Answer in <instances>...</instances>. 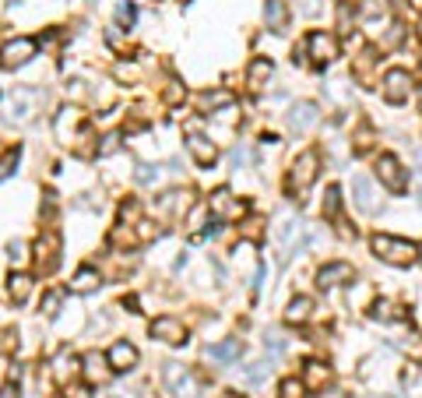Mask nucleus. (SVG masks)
<instances>
[{"mask_svg": "<svg viewBox=\"0 0 422 398\" xmlns=\"http://www.w3.org/2000/svg\"><path fill=\"white\" fill-rule=\"evenodd\" d=\"M99 282H103V279H99L96 268H81V272L74 275L71 289H74V293H92V289H99Z\"/></svg>", "mask_w": 422, "mask_h": 398, "instance_id": "27", "label": "nucleus"}, {"mask_svg": "<svg viewBox=\"0 0 422 398\" xmlns=\"http://www.w3.org/2000/svg\"><path fill=\"white\" fill-rule=\"evenodd\" d=\"M331 398H345V395H331Z\"/></svg>", "mask_w": 422, "mask_h": 398, "instance_id": "43", "label": "nucleus"}, {"mask_svg": "<svg viewBox=\"0 0 422 398\" xmlns=\"http://www.w3.org/2000/svg\"><path fill=\"white\" fill-rule=\"evenodd\" d=\"M229 102H232V92H205L201 96L205 109H218V106H229Z\"/></svg>", "mask_w": 422, "mask_h": 398, "instance_id": "30", "label": "nucleus"}, {"mask_svg": "<svg viewBox=\"0 0 422 398\" xmlns=\"http://www.w3.org/2000/svg\"><path fill=\"white\" fill-rule=\"evenodd\" d=\"M373 250L380 261L387 265H398V268H409L419 261V247L412 240H401V236H387V233H377L373 236Z\"/></svg>", "mask_w": 422, "mask_h": 398, "instance_id": "1", "label": "nucleus"}, {"mask_svg": "<svg viewBox=\"0 0 422 398\" xmlns=\"http://www.w3.org/2000/svg\"><path fill=\"white\" fill-rule=\"evenodd\" d=\"M419 254H422V247H419ZM419 261H422V258H419Z\"/></svg>", "mask_w": 422, "mask_h": 398, "instance_id": "44", "label": "nucleus"}, {"mask_svg": "<svg viewBox=\"0 0 422 398\" xmlns=\"http://www.w3.org/2000/svg\"><path fill=\"white\" fill-rule=\"evenodd\" d=\"M35 50H39V46H35V39L18 35V39H11V43H4V46H0V64H4V67H11V71H14V67H25V64L35 57Z\"/></svg>", "mask_w": 422, "mask_h": 398, "instance_id": "7", "label": "nucleus"}, {"mask_svg": "<svg viewBox=\"0 0 422 398\" xmlns=\"http://www.w3.org/2000/svg\"><path fill=\"white\" fill-rule=\"evenodd\" d=\"M7 293H11V299H14V303H25V299H28V293H32V279H28L25 272H14V275L7 279Z\"/></svg>", "mask_w": 422, "mask_h": 398, "instance_id": "25", "label": "nucleus"}, {"mask_svg": "<svg viewBox=\"0 0 422 398\" xmlns=\"http://www.w3.org/2000/svg\"><path fill=\"white\" fill-rule=\"evenodd\" d=\"M60 299H64V293H60V289L46 293V297H42V314H46V317H57V310H60Z\"/></svg>", "mask_w": 422, "mask_h": 398, "instance_id": "32", "label": "nucleus"}, {"mask_svg": "<svg viewBox=\"0 0 422 398\" xmlns=\"http://www.w3.org/2000/svg\"><path fill=\"white\" fill-rule=\"evenodd\" d=\"M229 398H232V395H229Z\"/></svg>", "mask_w": 422, "mask_h": 398, "instance_id": "46", "label": "nucleus"}, {"mask_svg": "<svg viewBox=\"0 0 422 398\" xmlns=\"http://www.w3.org/2000/svg\"><path fill=\"white\" fill-rule=\"evenodd\" d=\"M187 148H190V155H194V162H198V166H211V162L218 159V148H215V141H211V138H205V134L198 131V123H190Z\"/></svg>", "mask_w": 422, "mask_h": 398, "instance_id": "12", "label": "nucleus"}, {"mask_svg": "<svg viewBox=\"0 0 422 398\" xmlns=\"http://www.w3.org/2000/svg\"><path fill=\"white\" fill-rule=\"evenodd\" d=\"M57 134H60V141H64V145H78V141H92V127L85 123L81 109H74V106L60 109V116H57Z\"/></svg>", "mask_w": 422, "mask_h": 398, "instance_id": "4", "label": "nucleus"}, {"mask_svg": "<svg viewBox=\"0 0 422 398\" xmlns=\"http://www.w3.org/2000/svg\"><path fill=\"white\" fill-rule=\"evenodd\" d=\"M35 272H42V275H50L57 265H60V236H57V229H50V233H42L39 240H35Z\"/></svg>", "mask_w": 422, "mask_h": 398, "instance_id": "6", "label": "nucleus"}, {"mask_svg": "<svg viewBox=\"0 0 422 398\" xmlns=\"http://www.w3.org/2000/svg\"><path fill=\"white\" fill-rule=\"evenodd\" d=\"M377 177H380V184H384L387 191H394V194H405V191H409V173L401 170V162H398L394 155H380V159H377Z\"/></svg>", "mask_w": 422, "mask_h": 398, "instance_id": "8", "label": "nucleus"}, {"mask_svg": "<svg viewBox=\"0 0 422 398\" xmlns=\"http://www.w3.org/2000/svg\"><path fill=\"white\" fill-rule=\"evenodd\" d=\"M7 250H11V261H14V265H21V261H25V258H28V247H25V243H21V240H14V243H11V247H7Z\"/></svg>", "mask_w": 422, "mask_h": 398, "instance_id": "35", "label": "nucleus"}, {"mask_svg": "<svg viewBox=\"0 0 422 398\" xmlns=\"http://www.w3.org/2000/svg\"><path fill=\"white\" fill-rule=\"evenodd\" d=\"M373 317H377V321H391V317H394V306H391V303H377V306H373Z\"/></svg>", "mask_w": 422, "mask_h": 398, "instance_id": "37", "label": "nucleus"}, {"mask_svg": "<svg viewBox=\"0 0 422 398\" xmlns=\"http://www.w3.org/2000/svg\"><path fill=\"white\" fill-rule=\"evenodd\" d=\"M419 39H422V18H419Z\"/></svg>", "mask_w": 422, "mask_h": 398, "instance_id": "42", "label": "nucleus"}, {"mask_svg": "<svg viewBox=\"0 0 422 398\" xmlns=\"http://www.w3.org/2000/svg\"><path fill=\"white\" fill-rule=\"evenodd\" d=\"M352 198H355V208L366 211V215H373V211L380 208V201H377V191H373V180H370V177H352Z\"/></svg>", "mask_w": 422, "mask_h": 398, "instance_id": "16", "label": "nucleus"}, {"mask_svg": "<svg viewBox=\"0 0 422 398\" xmlns=\"http://www.w3.org/2000/svg\"><path fill=\"white\" fill-rule=\"evenodd\" d=\"M14 162H18V148H14V152H7V155H4V159H0V177H7V173H11V166H14Z\"/></svg>", "mask_w": 422, "mask_h": 398, "instance_id": "38", "label": "nucleus"}, {"mask_svg": "<svg viewBox=\"0 0 422 398\" xmlns=\"http://www.w3.org/2000/svg\"><path fill=\"white\" fill-rule=\"evenodd\" d=\"M42 102H46V96L39 89H18L7 102V120L11 123H32L35 113L42 109Z\"/></svg>", "mask_w": 422, "mask_h": 398, "instance_id": "3", "label": "nucleus"}, {"mask_svg": "<svg viewBox=\"0 0 422 398\" xmlns=\"http://www.w3.org/2000/svg\"><path fill=\"white\" fill-rule=\"evenodd\" d=\"M187 208H190V194L187 191H169V194H162L155 201V211L166 215V219H183Z\"/></svg>", "mask_w": 422, "mask_h": 398, "instance_id": "17", "label": "nucleus"}, {"mask_svg": "<svg viewBox=\"0 0 422 398\" xmlns=\"http://www.w3.org/2000/svg\"><path fill=\"white\" fill-rule=\"evenodd\" d=\"M303 395H307V385L296 381V377L282 381V388H278V398H303Z\"/></svg>", "mask_w": 422, "mask_h": 398, "instance_id": "29", "label": "nucleus"}, {"mask_svg": "<svg viewBox=\"0 0 422 398\" xmlns=\"http://www.w3.org/2000/svg\"><path fill=\"white\" fill-rule=\"evenodd\" d=\"M134 363H137V349H134L130 342H116V346L109 349V367H113L116 374L134 370Z\"/></svg>", "mask_w": 422, "mask_h": 398, "instance_id": "20", "label": "nucleus"}, {"mask_svg": "<svg viewBox=\"0 0 422 398\" xmlns=\"http://www.w3.org/2000/svg\"><path fill=\"white\" fill-rule=\"evenodd\" d=\"M208 208H211V215L222 219V222H236V219L246 215V204H243L239 198H232L229 191H215L211 201H208Z\"/></svg>", "mask_w": 422, "mask_h": 398, "instance_id": "10", "label": "nucleus"}, {"mask_svg": "<svg viewBox=\"0 0 422 398\" xmlns=\"http://www.w3.org/2000/svg\"><path fill=\"white\" fill-rule=\"evenodd\" d=\"M310 310H314V299L296 297L289 303V310H285V321H289V324H307V321H310Z\"/></svg>", "mask_w": 422, "mask_h": 398, "instance_id": "24", "label": "nucleus"}, {"mask_svg": "<svg viewBox=\"0 0 422 398\" xmlns=\"http://www.w3.org/2000/svg\"><path fill=\"white\" fill-rule=\"evenodd\" d=\"M81 374H85V381L89 385H106L116 370L109 367V356H99V353H89L85 360H81Z\"/></svg>", "mask_w": 422, "mask_h": 398, "instance_id": "14", "label": "nucleus"}, {"mask_svg": "<svg viewBox=\"0 0 422 398\" xmlns=\"http://www.w3.org/2000/svg\"><path fill=\"white\" fill-rule=\"evenodd\" d=\"M116 21L127 25V28L134 25V4H130V0H120V4H116Z\"/></svg>", "mask_w": 422, "mask_h": 398, "instance_id": "33", "label": "nucleus"}, {"mask_svg": "<svg viewBox=\"0 0 422 398\" xmlns=\"http://www.w3.org/2000/svg\"><path fill=\"white\" fill-rule=\"evenodd\" d=\"M271 374V367L268 363H253V370H250V381H264Z\"/></svg>", "mask_w": 422, "mask_h": 398, "instance_id": "39", "label": "nucleus"}, {"mask_svg": "<svg viewBox=\"0 0 422 398\" xmlns=\"http://www.w3.org/2000/svg\"><path fill=\"white\" fill-rule=\"evenodd\" d=\"M327 377H331V370H327L324 363L310 360V363H307V381H303V385H307V388H324Z\"/></svg>", "mask_w": 422, "mask_h": 398, "instance_id": "28", "label": "nucleus"}, {"mask_svg": "<svg viewBox=\"0 0 422 398\" xmlns=\"http://www.w3.org/2000/svg\"><path fill=\"white\" fill-rule=\"evenodd\" d=\"M159 177H162V173H159L155 166H137V180H141V184L152 187V184H159Z\"/></svg>", "mask_w": 422, "mask_h": 398, "instance_id": "34", "label": "nucleus"}, {"mask_svg": "<svg viewBox=\"0 0 422 398\" xmlns=\"http://www.w3.org/2000/svg\"><path fill=\"white\" fill-rule=\"evenodd\" d=\"M162 381H166V388H169L173 398H201V381H198L194 370L183 367V363H166Z\"/></svg>", "mask_w": 422, "mask_h": 398, "instance_id": "2", "label": "nucleus"}, {"mask_svg": "<svg viewBox=\"0 0 422 398\" xmlns=\"http://www.w3.org/2000/svg\"><path fill=\"white\" fill-rule=\"evenodd\" d=\"M316 152H303L296 162H292V170H289V194H307L310 191V184L316 180Z\"/></svg>", "mask_w": 422, "mask_h": 398, "instance_id": "5", "label": "nucleus"}, {"mask_svg": "<svg viewBox=\"0 0 422 398\" xmlns=\"http://www.w3.org/2000/svg\"><path fill=\"white\" fill-rule=\"evenodd\" d=\"M338 204H341L338 187H327V194H324V215H327V219H334V215H338Z\"/></svg>", "mask_w": 422, "mask_h": 398, "instance_id": "31", "label": "nucleus"}, {"mask_svg": "<svg viewBox=\"0 0 422 398\" xmlns=\"http://www.w3.org/2000/svg\"><path fill=\"white\" fill-rule=\"evenodd\" d=\"M264 21L271 32H285L289 28V0H268L264 4Z\"/></svg>", "mask_w": 422, "mask_h": 398, "instance_id": "21", "label": "nucleus"}, {"mask_svg": "<svg viewBox=\"0 0 422 398\" xmlns=\"http://www.w3.org/2000/svg\"><path fill=\"white\" fill-rule=\"evenodd\" d=\"M303 11H307V14H316V11H320V4H316V0H307V4H303Z\"/></svg>", "mask_w": 422, "mask_h": 398, "instance_id": "41", "label": "nucleus"}, {"mask_svg": "<svg viewBox=\"0 0 422 398\" xmlns=\"http://www.w3.org/2000/svg\"><path fill=\"white\" fill-rule=\"evenodd\" d=\"M348 279H352V265H345V261L324 265V268L316 272V286H320V289H334V286H341V282H348Z\"/></svg>", "mask_w": 422, "mask_h": 398, "instance_id": "18", "label": "nucleus"}, {"mask_svg": "<svg viewBox=\"0 0 422 398\" xmlns=\"http://www.w3.org/2000/svg\"><path fill=\"white\" fill-rule=\"evenodd\" d=\"M307 50H310L314 64H331L338 57V39L331 32H310L307 35Z\"/></svg>", "mask_w": 422, "mask_h": 398, "instance_id": "11", "label": "nucleus"}, {"mask_svg": "<svg viewBox=\"0 0 422 398\" xmlns=\"http://www.w3.org/2000/svg\"><path fill=\"white\" fill-rule=\"evenodd\" d=\"M278 240H282V258L296 254V250L307 243V236H303V222H300V219H285V222L278 226Z\"/></svg>", "mask_w": 422, "mask_h": 398, "instance_id": "15", "label": "nucleus"}, {"mask_svg": "<svg viewBox=\"0 0 422 398\" xmlns=\"http://www.w3.org/2000/svg\"><path fill=\"white\" fill-rule=\"evenodd\" d=\"M314 123H316V106L314 102H300V106H292V113H289V127H292L296 134H307Z\"/></svg>", "mask_w": 422, "mask_h": 398, "instance_id": "22", "label": "nucleus"}, {"mask_svg": "<svg viewBox=\"0 0 422 398\" xmlns=\"http://www.w3.org/2000/svg\"><path fill=\"white\" fill-rule=\"evenodd\" d=\"M152 338H162V342H169V346H183V342H187V328H183V321H176V317H155V321H152Z\"/></svg>", "mask_w": 422, "mask_h": 398, "instance_id": "13", "label": "nucleus"}, {"mask_svg": "<svg viewBox=\"0 0 422 398\" xmlns=\"http://www.w3.org/2000/svg\"><path fill=\"white\" fill-rule=\"evenodd\" d=\"M183 4H187V0H183Z\"/></svg>", "mask_w": 422, "mask_h": 398, "instance_id": "45", "label": "nucleus"}, {"mask_svg": "<svg viewBox=\"0 0 422 398\" xmlns=\"http://www.w3.org/2000/svg\"><path fill=\"white\" fill-rule=\"evenodd\" d=\"M243 353V346H239V338H229V342H218V346H211L208 356L211 360H218V363H229V360H236Z\"/></svg>", "mask_w": 422, "mask_h": 398, "instance_id": "26", "label": "nucleus"}, {"mask_svg": "<svg viewBox=\"0 0 422 398\" xmlns=\"http://www.w3.org/2000/svg\"><path fill=\"white\" fill-rule=\"evenodd\" d=\"M271 71H275V67H271V60H264V57H261V60H253V64H250V74H246V85H250L253 92H261V89H264V82H271Z\"/></svg>", "mask_w": 422, "mask_h": 398, "instance_id": "23", "label": "nucleus"}, {"mask_svg": "<svg viewBox=\"0 0 422 398\" xmlns=\"http://www.w3.org/2000/svg\"><path fill=\"white\" fill-rule=\"evenodd\" d=\"M78 374H81V360H78L74 353H60V356L53 360V377H57V385H71Z\"/></svg>", "mask_w": 422, "mask_h": 398, "instance_id": "19", "label": "nucleus"}, {"mask_svg": "<svg viewBox=\"0 0 422 398\" xmlns=\"http://www.w3.org/2000/svg\"><path fill=\"white\" fill-rule=\"evenodd\" d=\"M409 96H412V74L401 71V67L387 71V74H384V99L394 102V106H401Z\"/></svg>", "mask_w": 422, "mask_h": 398, "instance_id": "9", "label": "nucleus"}, {"mask_svg": "<svg viewBox=\"0 0 422 398\" xmlns=\"http://www.w3.org/2000/svg\"><path fill=\"white\" fill-rule=\"evenodd\" d=\"M0 398H21L18 385H7V388H0Z\"/></svg>", "mask_w": 422, "mask_h": 398, "instance_id": "40", "label": "nucleus"}, {"mask_svg": "<svg viewBox=\"0 0 422 398\" xmlns=\"http://www.w3.org/2000/svg\"><path fill=\"white\" fill-rule=\"evenodd\" d=\"M120 148V134H109V138H103V145H99V155H113Z\"/></svg>", "mask_w": 422, "mask_h": 398, "instance_id": "36", "label": "nucleus"}]
</instances>
